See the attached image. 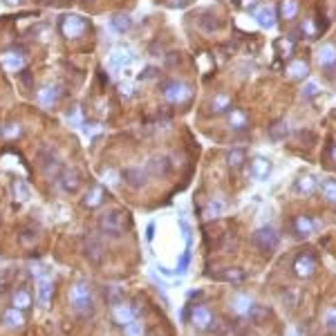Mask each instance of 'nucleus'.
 Here are the masks:
<instances>
[{
  "instance_id": "obj_11",
  "label": "nucleus",
  "mask_w": 336,
  "mask_h": 336,
  "mask_svg": "<svg viewBox=\"0 0 336 336\" xmlns=\"http://www.w3.org/2000/svg\"><path fill=\"white\" fill-rule=\"evenodd\" d=\"M56 182H59L61 190H65V193H74L81 186V177H78V173L74 168H63L59 173V177H56Z\"/></svg>"
},
{
  "instance_id": "obj_29",
  "label": "nucleus",
  "mask_w": 336,
  "mask_h": 336,
  "mask_svg": "<svg viewBox=\"0 0 336 336\" xmlns=\"http://www.w3.org/2000/svg\"><path fill=\"white\" fill-rule=\"evenodd\" d=\"M110 61H112V65L115 67H121V65H126V63H130L132 61V54L128 52L126 47H117L115 52H112V56H110Z\"/></svg>"
},
{
  "instance_id": "obj_49",
  "label": "nucleus",
  "mask_w": 336,
  "mask_h": 336,
  "mask_svg": "<svg viewBox=\"0 0 336 336\" xmlns=\"http://www.w3.org/2000/svg\"><path fill=\"white\" fill-rule=\"evenodd\" d=\"M148 336H168V334H164V332H161V329H150V332H148Z\"/></svg>"
},
{
  "instance_id": "obj_37",
  "label": "nucleus",
  "mask_w": 336,
  "mask_h": 336,
  "mask_svg": "<svg viewBox=\"0 0 336 336\" xmlns=\"http://www.w3.org/2000/svg\"><path fill=\"white\" fill-rule=\"evenodd\" d=\"M123 334H126V336H144L142 323H128L126 329H123Z\"/></svg>"
},
{
  "instance_id": "obj_43",
  "label": "nucleus",
  "mask_w": 336,
  "mask_h": 336,
  "mask_svg": "<svg viewBox=\"0 0 336 336\" xmlns=\"http://www.w3.org/2000/svg\"><path fill=\"white\" fill-rule=\"evenodd\" d=\"M325 325H327V327H336V310H329L327 312V316H325Z\"/></svg>"
},
{
  "instance_id": "obj_18",
  "label": "nucleus",
  "mask_w": 336,
  "mask_h": 336,
  "mask_svg": "<svg viewBox=\"0 0 336 336\" xmlns=\"http://www.w3.org/2000/svg\"><path fill=\"white\" fill-rule=\"evenodd\" d=\"M227 117H229V128L235 132L244 130V128L249 126V115H246L244 110H231Z\"/></svg>"
},
{
  "instance_id": "obj_24",
  "label": "nucleus",
  "mask_w": 336,
  "mask_h": 336,
  "mask_svg": "<svg viewBox=\"0 0 336 336\" xmlns=\"http://www.w3.org/2000/svg\"><path fill=\"white\" fill-rule=\"evenodd\" d=\"M227 161L231 168H242V164L246 161V150L244 148H231L227 155Z\"/></svg>"
},
{
  "instance_id": "obj_16",
  "label": "nucleus",
  "mask_w": 336,
  "mask_h": 336,
  "mask_svg": "<svg viewBox=\"0 0 336 336\" xmlns=\"http://www.w3.org/2000/svg\"><path fill=\"white\" fill-rule=\"evenodd\" d=\"M209 110H211V115H229V110H231V97L224 92L215 94L209 103Z\"/></svg>"
},
{
  "instance_id": "obj_13",
  "label": "nucleus",
  "mask_w": 336,
  "mask_h": 336,
  "mask_svg": "<svg viewBox=\"0 0 336 336\" xmlns=\"http://www.w3.org/2000/svg\"><path fill=\"white\" fill-rule=\"evenodd\" d=\"M316 61L321 63L325 70H329L332 65H336V45L332 43H323L316 52Z\"/></svg>"
},
{
  "instance_id": "obj_5",
  "label": "nucleus",
  "mask_w": 336,
  "mask_h": 336,
  "mask_svg": "<svg viewBox=\"0 0 336 336\" xmlns=\"http://www.w3.org/2000/svg\"><path fill=\"white\" fill-rule=\"evenodd\" d=\"M61 30H63V34L67 38H78V36H83V32L88 30V22L76 14H67V16L61 18Z\"/></svg>"
},
{
  "instance_id": "obj_1",
  "label": "nucleus",
  "mask_w": 336,
  "mask_h": 336,
  "mask_svg": "<svg viewBox=\"0 0 336 336\" xmlns=\"http://www.w3.org/2000/svg\"><path fill=\"white\" fill-rule=\"evenodd\" d=\"M70 305L76 310L78 316H92V296H90V287L83 278H78L70 289Z\"/></svg>"
},
{
  "instance_id": "obj_32",
  "label": "nucleus",
  "mask_w": 336,
  "mask_h": 336,
  "mask_svg": "<svg viewBox=\"0 0 336 336\" xmlns=\"http://www.w3.org/2000/svg\"><path fill=\"white\" fill-rule=\"evenodd\" d=\"M27 305H32V296H30V291H25V289L16 291V294H14V307H18V310H25Z\"/></svg>"
},
{
  "instance_id": "obj_28",
  "label": "nucleus",
  "mask_w": 336,
  "mask_h": 336,
  "mask_svg": "<svg viewBox=\"0 0 336 336\" xmlns=\"http://www.w3.org/2000/svg\"><path fill=\"white\" fill-rule=\"evenodd\" d=\"M287 74H289V78H305L310 74V65L302 63V61H294V63L287 67Z\"/></svg>"
},
{
  "instance_id": "obj_9",
  "label": "nucleus",
  "mask_w": 336,
  "mask_h": 336,
  "mask_svg": "<svg viewBox=\"0 0 336 336\" xmlns=\"http://www.w3.org/2000/svg\"><path fill=\"white\" fill-rule=\"evenodd\" d=\"M146 171H148V175H155V177H168L173 171V161L166 155H153L148 159V168Z\"/></svg>"
},
{
  "instance_id": "obj_6",
  "label": "nucleus",
  "mask_w": 336,
  "mask_h": 336,
  "mask_svg": "<svg viewBox=\"0 0 336 336\" xmlns=\"http://www.w3.org/2000/svg\"><path fill=\"white\" fill-rule=\"evenodd\" d=\"M121 179L132 188H142L148 184V171L146 168H139V166H128L121 171Z\"/></svg>"
},
{
  "instance_id": "obj_41",
  "label": "nucleus",
  "mask_w": 336,
  "mask_h": 336,
  "mask_svg": "<svg viewBox=\"0 0 336 336\" xmlns=\"http://www.w3.org/2000/svg\"><path fill=\"white\" fill-rule=\"evenodd\" d=\"M188 256H190V249L184 251V256L179 258V267H177V271L182 273V271H186V267H188Z\"/></svg>"
},
{
  "instance_id": "obj_46",
  "label": "nucleus",
  "mask_w": 336,
  "mask_h": 336,
  "mask_svg": "<svg viewBox=\"0 0 336 336\" xmlns=\"http://www.w3.org/2000/svg\"><path fill=\"white\" fill-rule=\"evenodd\" d=\"M67 119H70V123H78V105H74V108L70 110V115H67Z\"/></svg>"
},
{
  "instance_id": "obj_40",
  "label": "nucleus",
  "mask_w": 336,
  "mask_h": 336,
  "mask_svg": "<svg viewBox=\"0 0 336 336\" xmlns=\"http://www.w3.org/2000/svg\"><path fill=\"white\" fill-rule=\"evenodd\" d=\"M222 211H224V204H222V202H211L209 209H206V213H209V215H220Z\"/></svg>"
},
{
  "instance_id": "obj_15",
  "label": "nucleus",
  "mask_w": 336,
  "mask_h": 336,
  "mask_svg": "<svg viewBox=\"0 0 336 336\" xmlns=\"http://www.w3.org/2000/svg\"><path fill=\"white\" fill-rule=\"evenodd\" d=\"M249 173L256 179H267L269 175H271V161L265 159V157H254V159H251Z\"/></svg>"
},
{
  "instance_id": "obj_31",
  "label": "nucleus",
  "mask_w": 336,
  "mask_h": 336,
  "mask_svg": "<svg viewBox=\"0 0 336 336\" xmlns=\"http://www.w3.org/2000/svg\"><path fill=\"white\" fill-rule=\"evenodd\" d=\"M296 11H298V3L296 0H283L280 3V16H283V20H291L296 16Z\"/></svg>"
},
{
  "instance_id": "obj_10",
  "label": "nucleus",
  "mask_w": 336,
  "mask_h": 336,
  "mask_svg": "<svg viewBox=\"0 0 336 336\" xmlns=\"http://www.w3.org/2000/svg\"><path fill=\"white\" fill-rule=\"evenodd\" d=\"M314 269H316V256H314L312 251H305V254H300L296 258L294 271L298 273V278H310L314 273Z\"/></svg>"
},
{
  "instance_id": "obj_7",
  "label": "nucleus",
  "mask_w": 336,
  "mask_h": 336,
  "mask_svg": "<svg viewBox=\"0 0 336 336\" xmlns=\"http://www.w3.org/2000/svg\"><path fill=\"white\" fill-rule=\"evenodd\" d=\"M83 254L90 262H94V265H99V262H103L105 258V246L101 242L99 238H94V235H88L86 242H83Z\"/></svg>"
},
{
  "instance_id": "obj_36",
  "label": "nucleus",
  "mask_w": 336,
  "mask_h": 336,
  "mask_svg": "<svg viewBox=\"0 0 336 336\" xmlns=\"http://www.w3.org/2000/svg\"><path fill=\"white\" fill-rule=\"evenodd\" d=\"M231 307H233V310L238 312V314H249L246 310L251 307V300L246 298V296H240V298H235V300L231 302Z\"/></svg>"
},
{
  "instance_id": "obj_51",
  "label": "nucleus",
  "mask_w": 336,
  "mask_h": 336,
  "mask_svg": "<svg viewBox=\"0 0 336 336\" xmlns=\"http://www.w3.org/2000/svg\"><path fill=\"white\" fill-rule=\"evenodd\" d=\"M334 157H336V150H334Z\"/></svg>"
},
{
  "instance_id": "obj_23",
  "label": "nucleus",
  "mask_w": 336,
  "mask_h": 336,
  "mask_svg": "<svg viewBox=\"0 0 336 336\" xmlns=\"http://www.w3.org/2000/svg\"><path fill=\"white\" fill-rule=\"evenodd\" d=\"M110 22H112V30L119 32V34H126L128 30H130V25H132V20H130V16H128V14H115Z\"/></svg>"
},
{
  "instance_id": "obj_48",
  "label": "nucleus",
  "mask_w": 336,
  "mask_h": 336,
  "mask_svg": "<svg viewBox=\"0 0 336 336\" xmlns=\"http://www.w3.org/2000/svg\"><path fill=\"white\" fill-rule=\"evenodd\" d=\"M153 233H155V224H148V229H146V235H148V240H153Z\"/></svg>"
},
{
  "instance_id": "obj_21",
  "label": "nucleus",
  "mask_w": 336,
  "mask_h": 336,
  "mask_svg": "<svg viewBox=\"0 0 336 336\" xmlns=\"http://www.w3.org/2000/svg\"><path fill=\"white\" fill-rule=\"evenodd\" d=\"M256 18L262 27H273L276 25V11H273V7L265 5V7H260V11L256 14Z\"/></svg>"
},
{
  "instance_id": "obj_8",
  "label": "nucleus",
  "mask_w": 336,
  "mask_h": 336,
  "mask_svg": "<svg viewBox=\"0 0 336 336\" xmlns=\"http://www.w3.org/2000/svg\"><path fill=\"white\" fill-rule=\"evenodd\" d=\"M36 300L41 310H47L52 302V278L47 273H41L36 280Z\"/></svg>"
},
{
  "instance_id": "obj_22",
  "label": "nucleus",
  "mask_w": 336,
  "mask_h": 336,
  "mask_svg": "<svg viewBox=\"0 0 336 336\" xmlns=\"http://www.w3.org/2000/svg\"><path fill=\"white\" fill-rule=\"evenodd\" d=\"M3 321L7 327H22V323H25V318H22V314L18 307H11V310H7L3 314Z\"/></svg>"
},
{
  "instance_id": "obj_25",
  "label": "nucleus",
  "mask_w": 336,
  "mask_h": 336,
  "mask_svg": "<svg viewBox=\"0 0 336 336\" xmlns=\"http://www.w3.org/2000/svg\"><path fill=\"white\" fill-rule=\"evenodd\" d=\"M101 202H103V188L101 186H94L92 190H88L86 198H83V204H86L88 209H94V206H99Z\"/></svg>"
},
{
  "instance_id": "obj_38",
  "label": "nucleus",
  "mask_w": 336,
  "mask_h": 336,
  "mask_svg": "<svg viewBox=\"0 0 336 336\" xmlns=\"http://www.w3.org/2000/svg\"><path fill=\"white\" fill-rule=\"evenodd\" d=\"M157 76H159V70H157V67H146L142 74H139V81H153Z\"/></svg>"
},
{
  "instance_id": "obj_50",
  "label": "nucleus",
  "mask_w": 336,
  "mask_h": 336,
  "mask_svg": "<svg viewBox=\"0 0 336 336\" xmlns=\"http://www.w3.org/2000/svg\"><path fill=\"white\" fill-rule=\"evenodd\" d=\"M7 3H14V5H18V3H20V0H7Z\"/></svg>"
},
{
  "instance_id": "obj_30",
  "label": "nucleus",
  "mask_w": 336,
  "mask_h": 336,
  "mask_svg": "<svg viewBox=\"0 0 336 336\" xmlns=\"http://www.w3.org/2000/svg\"><path fill=\"white\" fill-rule=\"evenodd\" d=\"M3 65L7 67V70L11 72H16V70H20L22 67V56L20 54H14V52H9V54H3Z\"/></svg>"
},
{
  "instance_id": "obj_34",
  "label": "nucleus",
  "mask_w": 336,
  "mask_h": 336,
  "mask_svg": "<svg viewBox=\"0 0 336 336\" xmlns=\"http://www.w3.org/2000/svg\"><path fill=\"white\" fill-rule=\"evenodd\" d=\"M14 195H16V200H18V202H27V200H30V188H27V184L22 182V179H16Z\"/></svg>"
},
{
  "instance_id": "obj_45",
  "label": "nucleus",
  "mask_w": 336,
  "mask_h": 336,
  "mask_svg": "<svg viewBox=\"0 0 336 336\" xmlns=\"http://www.w3.org/2000/svg\"><path fill=\"white\" fill-rule=\"evenodd\" d=\"M314 92H318V86H314V83H307L305 90H302V97H305V99H310Z\"/></svg>"
},
{
  "instance_id": "obj_3",
  "label": "nucleus",
  "mask_w": 336,
  "mask_h": 336,
  "mask_svg": "<svg viewBox=\"0 0 336 336\" xmlns=\"http://www.w3.org/2000/svg\"><path fill=\"white\" fill-rule=\"evenodd\" d=\"M164 97L168 103H186V101L193 97V90H190L188 83H184V81H168L166 86H164Z\"/></svg>"
},
{
  "instance_id": "obj_39",
  "label": "nucleus",
  "mask_w": 336,
  "mask_h": 336,
  "mask_svg": "<svg viewBox=\"0 0 336 336\" xmlns=\"http://www.w3.org/2000/svg\"><path fill=\"white\" fill-rule=\"evenodd\" d=\"M224 278L227 280H244V271L242 269H227V271H224Z\"/></svg>"
},
{
  "instance_id": "obj_2",
  "label": "nucleus",
  "mask_w": 336,
  "mask_h": 336,
  "mask_svg": "<svg viewBox=\"0 0 336 336\" xmlns=\"http://www.w3.org/2000/svg\"><path fill=\"white\" fill-rule=\"evenodd\" d=\"M99 227H101V231H103L105 235H121L123 231L128 229V217H126V213L123 211H108V213H103L101 215V220H99Z\"/></svg>"
},
{
  "instance_id": "obj_4",
  "label": "nucleus",
  "mask_w": 336,
  "mask_h": 336,
  "mask_svg": "<svg viewBox=\"0 0 336 336\" xmlns=\"http://www.w3.org/2000/svg\"><path fill=\"white\" fill-rule=\"evenodd\" d=\"M278 231L273 227H262V229H258V231L254 233V244L258 246V249L262 251V254H273L276 251V246H278Z\"/></svg>"
},
{
  "instance_id": "obj_14",
  "label": "nucleus",
  "mask_w": 336,
  "mask_h": 336,
  "mask_svg": "<svg viewBox=\"0 0 336 336\" xmlns=\"http://www.w3.org/2000/svg\"><path fill=\"white\" fill-rule=\"evenodd\" d=\"M61 94H63L61 86H47V88H43L41 92H38V103H41L43 108H52L56 101L61 99Z\"/></svg>"
},
{
  "instance_id": "obj_20",
  "label": "nucleus",
  "mask_w": 336,
  "mask_h": 336,
  "mask_svg": "<svg viewBox=\"0 0 336 336\" xmlns=\"http://www.w3.org/2000/svg\"><path fill=\"white\" fill-rule=\"evenodd\" d=\"M316 179H314V175H310V173H305V175L298 177V182H296V190H298L300 195H310L314 193V188H316Z\"/></svg>"
},
{
  "instance_id": "obj_27",
  "label": "nucleus",
  "mask_w": 336,
  "mask_h": 336,
  "mask_svg": "<svg viewBox=\"0 0 336 336\" xmlns=\"http://www.w3.org/2000/svg\"><path fill=\"white\" fill-rule=\"evenodd\" d=\"M132 316H134V310L130 305H117L115 307V321L117 323L128 325V323H132Z\"/></svg>"
},
{
  "instance_id": "obj_47",
  "label": "nucleus",
  "mask_w": 336,
  "mask_h": 336,
  "mask_svg": "<svg viewBox=\"0 0 336 336\" xmlns=\"http://www.w3.org/2000/svg\"><path fill=\"white\" fill-rule=\"evenodd\" d=\"M166 59H168V61H166V63H168V65H177V63H179V54H177V52H175V54H173V52H171V54H168V56H166Z\"/></svg>"
},
{
  "instance_id": "obj_19",
  "label": "nucleus",
  "mask_w": 336,
  "mask_h": 336,
  "mask_svg": "<svg viewBox=\"0 0 336 336\" xmlns=\"http://www.w3.org/2000/svg\"><path fill=\"white\" fill-rule=\"evenodd\" d=\"M41 166H43V171H45V175H49V177H56V171L61 168L59 164V159H56V155L52 153V150H43L41 153Z\"/></svg>"
},
{
  "instance_id": "obj_17",
  "label": "nucleus",
  "mask_w": 336,
  "mask_h": 336,
  "mask_svg": "<svg viewBox=\"0 0 336 336\" xmlns=\"http://www.w3.org/2000/svg\"><path fill=\"white\" fill-rule=\"evenodd\" d=\"M198 27L204 34L217 32V30H220V18H217L215 14H211V11H202V14L198 16Z\"/></svg>"
},
{
  "instance_id": "obj_35",
  "label": "nucleus",
  "mask_w": 336,
  "mask_h": 336,
  "mask_svg": "<svg viewBox=\"0 0 336 336\" xmlns=\"http://www.w3.org/2000/svg\"><path fill=\"white\" fill-rule=\"evenodd\" d=\"M314 229H316V224H312L310 217H298V220H296V231L300 235H310Z\"/></svg>"
},
{
  "instance_id": "obj_26",
  "label": "nucleus",
  "mask_w": 336,
  "mask_h": 336,
  "mask_svg": "<svg viewBox=\"0 0 336 336\" xmlns=\"http://www.w3.org/2000/svg\"><path fill=\"white\" fill-rule=\"evenodd\" d=\"M269 137L273 139V142H280V139L287 137V123L283 119H276L271 121V126H269Z\"/></svg>"
},
{
  "instance_id": "obj_12",
  "label": "nucleus",
  "mask_w": 336,
  "mask_h": 336,
  "mask_svg": "<svg viewBox=\"0 0 336 336\" xmlns=\"http://www.w3.org/2000/svg\"><path fill=\"white\" fill-rule=\"evenodd\" d=\"M190 323H193L195 329H200V332H204V329H209L213 325V312L209 307L200 305V307H193V314H190Z\"/></svg>"
},
{
  "instance_id": "obj_44",
  "label": "nucleus",
  "mask_w": 336,
  "mask_h": 336,
  "mask_svg": "<svg viewBox=\"0 0 336 336\" xmlns=\"http://www.w3.org/2000/svg\"><path fill=\"white\" fill-rule=\"evenodd\" d=\"M20 240H22V244H30V242L36 240V233H34V231H22L20 233Z\"/></svg>"
},
{
  "instance_id": "obj_42",
  "label": "nucleus",
  "mask_w": 336,
  "mask_h": 336,
  "mask_svg": "<svg viewBox=\"0 0 336 336\" xmlns=\"http://www.w3.org/2000/svg\"><path fill=\"white\" fill-rule=\"evenodd\" d=\"M5 134H7L9 139L11 137H18V134H20V126H18V123H11V126L5 128Z\"/></svg>"
},
{
  "instance_id": "obj_33",
  "label": "nucleus",
  "mask_w": 336,
  "mask_h": 336,
  "mask_svg": "<svg viewBox=\"0 0 336 336\" xmlns=\"http://www.w3.org/2000/svg\"><path fill=\"white\" fill-rule=\"evenodd\" d=\"M321 193L329 202H336V179H325V182L321 184Z\"/></svg>"
}]
</instances>
